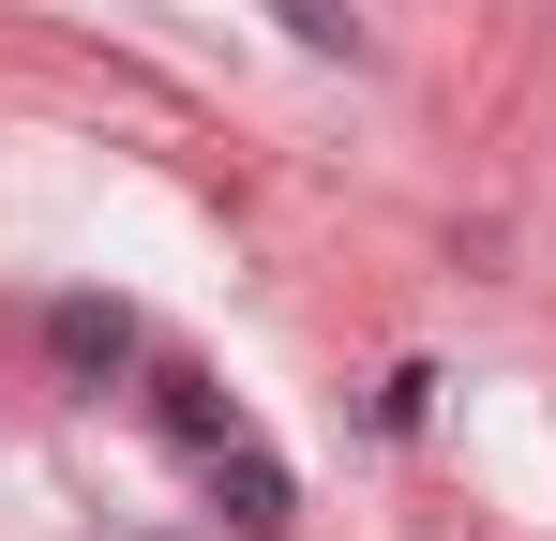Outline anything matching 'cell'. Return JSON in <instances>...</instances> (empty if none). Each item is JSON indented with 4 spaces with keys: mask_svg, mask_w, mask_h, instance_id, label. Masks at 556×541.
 Instances as JSON below:
<instances>
[{
    "mask_svg": "<svg viewBox=\"0 0 556 541\" xmlns=\"http://www.w3.org/2000/svg\"><path fill=\"white\" fill-rule=\"evenodd\" d=\"M46 331H61V361H121V347H136V331H121V316H91V301H61Z\"/></svg>",
    "mask_w": 556,
    "mask_h": 541,
    "instance_id": "obj_1",
    "label": "cell"
}]
</instances>
